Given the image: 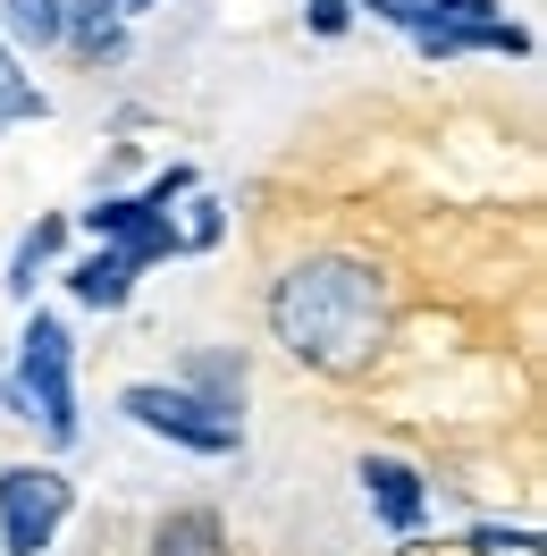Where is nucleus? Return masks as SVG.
I'll return each instance as SVG.
<instances>
[{
    "instance_id": "1",
    "label": "nucleus",
    "mask_w": 547,
    "mask_h": 556,
    "mask_svg": "<svg viewBox=\"0 0 547 556\" xmlns=\"http://www.w3.org/2000/svg\"><path fill=\"white\" fill-rule=\"evenodd\" d=\"M270 338L304 371H362L379 346H387V278L354 253H311L270 287Z\"/></svg>"
},
{
    "instance_id": "2",
    "label": "nucleus",
    "mask_w": 547,
    "mask_h": 556,
    "mask_svg": "<svg viewBox=\"0 0 547 556\" xmlns=\"http://www.w3.org/2000/svg\"><path fill=\"white\" fill-rule=\"evenodd\" d=\"M17 396H26V421H42L51 447H76V338L60 313H26V338H17Z\"/></svg>"
},
{
    "instance_id": "3",
    "label": "nucleus",
    "mask_w": 547,
    "mask_h": 556,
    "mask_svg": "<svg viewBox=\"0 0 547 556\" xmlns=\"http://www.w3.org/2000/svg\"><path fill=\"white\" fill-rule=\"evenodd\" d=\"M76 489L60 464H9L0 472V556H42L68 522Z\"/></svg>"
},
{
    "instance_id": "4",
    "label": "nucleus",
    "mask_w": 547,
    "mask_h": 556,
    "mask_svg": "<svg viewBox=\"0 0 547 556\" xmlns=\"http://www.w3.org/2000/svg\"><path fill=\"white\" fill-rule=\"evenodd\" d=\"M118 414L136 421V430H152V439L194 447V455H237V447H244L237 414H211L203 396H186L177 380H136L127 396H118Z\"/></svg>"
},
{
    "instance_id": "5",
    "label": "nucleus",
    "mask_w": 547,
    "mask_h": 556,
    "mask_svg": "<svg viewBox=\"0 0 547 556\" xmlns=\"http://www.w3.org/2000/svg\"><path fill=\"white\" fill-rule=\"evenodd\" d=\"M85 228H93L102 244H118L136 270H152V262L186 253V244H177V219H169V211H152L143 194H110V203H93V211H85Z\"/></svg>"
},
{
    "instance_id": "6",
    "label": "nucleus",
    "mask_w": 547,
    "mask_h": 556,
    "mask_svg": "<svg viewBox=\"0 0 547 556\" xmlns=\"http://www.w3.org/2000/svg\"><path fill=\"white\" fill-rule=\"evenodd\" d=\"M362 497L379 506V522H387V531H421V515H430L421 472H412V464H396V455H362Z\"/></svg>"
},
{
    "instance_id": "7",
    "label": "nucleus",
    "mask_w": 547,
    "mask_h": 556,
    "mask_svg": "<svg viewBox=\"0 0 547 556\" xmlns=\"http://www.w3.org/2000/svg\"><path fill=\"white\" fill-rule=\"evenodd\" d=\"M136 278H143L136 262H127L118 244H102V253H85V262L68 270V295L85 304V313H118V304L136 295Z\"/></svg>"
},
{
    "instance_id": "8",
    "label": "nucleus",
    "mask_w": 547,
    "mask_h": 556,
    "mask_svg": "<svg viewBox=\"0 0 547 556\" xmlns=\"http://www.w3.org/2000/svg\"><path fill=\"white\" fill-rule=\"evenodd\" d=\"M152 556H228V522L211 506H169L152 522Z\"/></svg>"
},
{
    "instance_id": "9",
    "label": "nucleus",
    "mask_w": 547,
    "mask_h": 556,
    "mask_svg": "<svg viewBox=\"0 0 547 556\" xmlns=\"http://www.w3.org/2000/svg\"><path fill=\"white\" fill-rule=\"evenodd\" d=\"M60 42H76L85 60H118L127 51V17L110 0H60Z\"/></svg>"
},
{
    "instance_id": "10",
    "label": "nucleus",
    "mask_w": 547,
    "mask_h": 556,
    "mask_svg": "<svg viewBox=\"0 0 547 556\" xmlns=\"http://www.w3.org/2000/svg\"><path fill=\"white\" fill-rule=\"evenodd\" d=\"M186 396H203L211 414H237L244 405V354H211V346H194L186 354Z\"/></svg>"
},
{
    "instance_id": "11",
    "label": "nucleus",
    "mask_w": 547,
    "mask_h": 556,
    "mask_svg": "<svg viewBox=\"0 0 547 556\" xmlns=\"http://www.w3.org/2000/svg\"><path fill=\"white\" fill-rule=\"evenodd\" d=\"M60 237H68V219H60V211H42L35 228L17 237V253H9V295H26V304H35V287H42V270H51Z\"/></svg>"
},
{
    "instance_id": "12",
    "label": "nucleus",
    "mask_w": 547,
    "mask_h": 556,
    "mask_svg": "<svg viewBox=\"0 0 547 556\" xmlns=\"http://www.w3.org/2000/svg\"><path fill=\"white\" fill-rule=\"evenodd\" d=\"M0 42L51 51V42H60V0H0Z\"/></svg>"
},
{
    "instance_id": "13",
    "label": "nucleus",
    "mask_w": 547,
    "mask_h": 556,
    "mask_svg": "<svg viewBox=\"0 0 547 556\" xmlns=\"http://www.w3.org/2000/svg\"><path fill=\"white\" fill-rule=\"evenodd\" d=\"M42 93H35V76H17V51L0 42V127H17V118H42Z\"/></svg>"
},
{
    "instance_id": "14",
    "label": "nucleus",
    "mask_w": 547,
    "mask_h": 556,
    "mask_svg": "<svg viewBox=\"0 0 547 556\" xmlns=\"http://www.w3.org/2000/svg\"><path fill=\"white\" fill-rule=\"evenodd\" d=\"M219 228H228V219H219V203H194V219L177 228V244H219Z\"/></svg>"
},
{
    "instance_id": "15",
    "label": "nucleus",
    "mask_w": 547,
    "mask_h": 556,
    "mask_svg": "<svg viewBox=\"0 0 547 556\" xmlns=\"http://www.w3.org/2000/svg\"><path fill=\"white\" fill-rule=\"evenodd\" d=\"M472 548H480V556H497V548H539V531H497V522H480Z\"/></svg>"
},
{
    "instance_id": "16",
    "label": "nucleus",
    "mask_w": 547,
    "mask_h": 556,
    "mask_svg": "<svg viewBox=\"0 0 547 556\" xmlns=\"http://www.w3.org/2000/svg\"><path fill=\"white\" fill-rule=\"evenodd\" d=\"M354 26V0H311V35H345Z\"/></svg>"
},
{
    "instance_id": "17",
    "label": "nucleus",
    "mask_w": 547,
    "mask_h": 556,
    "mask_svg": "<svg viewBox=\"0 0 547 556\" xmlns=\"http://www.w3.org/2000/svg\"><path fill=\"white\" fill-rule=\"evenodd\" d=\"M110 9H118V17H143V9H152V0H110Z\"/></svg>"
}]
</instances>
